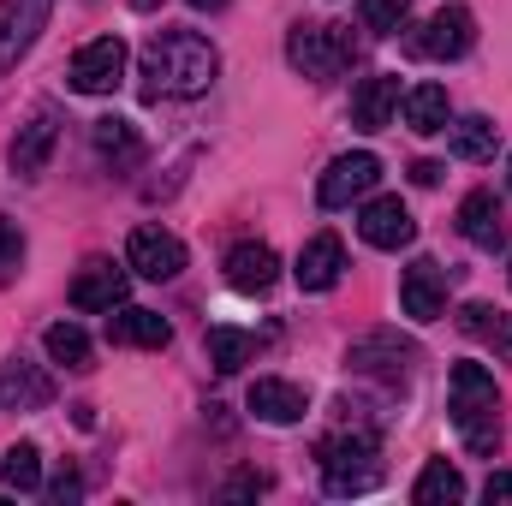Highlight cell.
I'll return each mask as SVG.
<instances>
[{"label":"cell","instance_id":"obj_36","mask_svg":"<svg viewBox=\"0 0 512 506\" xmlns=\"http://www.w3.org/2000/svg\"><path fill=\"white\" fill-rule=\"evenodd\" d=\"M131 6H137V12H155V0H131Z\"/></svg>","mask_w":512,"mask_h":506},{"label":"cell","instance_id":"obj_19","mask_svg":"<svg viewBox=\"0 0 512 506\" xmlns=\"http://www.w3.org/2000/svg\"><path fill=\"white\" fill-rule=\"evenodd\" d=\"M227 280H233L239 292H268V286L280 280V256L268 251V245H256V239H245V245L227 251Z\"/></svg>","mask_w":512,"mask_h":506},{"label":"cell","instance_id":"obj_14","mask_svg":"<svg viewBox=\"0 0 512 506\" xmlns=\"http://www.w3.org/2000/svg\"><path fill=\"white\" fill-rule=\"evenodd\" d=\"M340 274H346V245H340L334 233H316V239L298 251V268H292V280H298L304 292H328V286H340Z\"/></svg>","mask_w":512,"mask_h":506},{"label":"cell","instance_id":"obj_13","mask_svg":"<svg viewBox=\"0 0 512 506\" xmlns=\"http://www.w3.org/2000/svg\"><path fill=\"white\" fill-rule=\"evenodd\" d=\"M358 233H364V245H376V251H405V245L417 239V221H411V209H405L399 197H376V203H364Z\"/></svg>","mask_w":512,"mask_h":506},{"label":"cell","instance_id":"obj_24","mask_svg":"<svg viewBox=\"0 0 512 506\" xmlns=\"http://www.w3.org/2000/svg\"><path fill=\"white\" fill-rule=\"evenodd\" d=\"M447 120H453V102H447L441 84H417V90H405V126L417 131V137L447 131Z\"/></svg>","mask_w":512,"mask_h":506},{"label":"cell","instance_id":"obj_12","mask_svg":"<svg viewBox=\"0 0 512 506\" xmlns=\"http://www.w3.org/2000/svg\"><path fill=\"white\" fill-rule=\"evenodd\" d=\"M399 304H405L411 322H435V316L447 310V268L429 262V256H417V262L399 274Z\"/></svg>","mask_w":512,"mask_h":506},{"label":"cell","instance_id":"obj_30","mask_svg":"<svg viewBox=\"0 0 512 506\" xmlns=\"http://www.w3.org/2000/svg\"><path fill=\"white\" fill-rule=\"evenodd\" d=\"M358 18H364V30H376V36H399V30L411 24V0H364Z\"/></svg>","mask_w":512,"mask_h":506},{"label":"cell","instance_id":"obj_34","mask_svg":"<svg viewBox=\"0 0 512 506\" xmlns=\"http://www.w3.org/2000/svg\"><path fill=\"white\" fill-rule=\"evenodd\" d=\"M78 495H84V483H78V477H72V471H66V477H60V483H54V501L66 506V501H78Z\"/></svg>","mask_w":512,"mask_h":506},{"label":"cell","instance_id":"obj_28","mask_svg":"<svg viewBox=\"0 0 512 506\" xmlns=\"http://www.w3.org/2000/svg\"><path fill=\"white\" fill-rule=\"evenodd\" d=\"M42 346H48L54 364H66V370H90V334H84L78 322H54V328L42 334Z\"/></svg>","mask_w":512,"mask_h":506},{"label":"cell","instance_id":"obj_1","mask_svg":"<svg viewBox=\"0 0 512 506\" xmlns=\"http://www.w3.org/2000/svg\"><path fill=\"white\" fill-rule=\"evenodd\" d=\"M221 72V54L209 36L197 30H155V42L143 48V102H161V96H203Z\"/></svg>","mask_w":512,"mask_h":506},{"label":"cell","instance_id":"obj_10","mask_svg":"<svg viewBox=\"0 0 512 506\" xmlns=\"http://www.w3.org/2000/svg\"><path fill=\"white\" fill-rule=\"evenodd\" d=\"M376 179H382V161H376L370 149H358V155H340V161L322 173V185H316V203H322V209H346L352 197H370V191H376Z\"/></svg>","mask_w":512,"mask_h":506},{"label":"cell","instance_id":"obj_31","mask_svg":"<svg viewBox=\"0 0 512 506\" xmlns=\"http://www.w3.org/2000/svg\"><path fill=\"white\" fill-rule=\"evenodd\" d=\"M24 268V227L12 215H0V280H12Z\"/></svg>","mask_w":512,"mask_h":506},{"label":"cell","instance_id":"obj_8","mask_svg":"<svg viewBox=\"0 0 512 506\" xmlns=\"http://www.w3.org/2000/svg\"><path fill=\"white\" fill-rule=\"evenodd\" d=\"M54 143H60V108H36L24 126H18V137L6 143V161H12V173L18 179H36L42 167H48V155H54Z\"/></svg>","mask_w":512,"mask_h":506},{"label":"cell","instance_id":"obj_20","mask_svg":"<svg viewBox=\"0 0 512 506\" xmlns=\"http://www.w3.org/2000/svg\"><path fill=\"white\" fill-rule=\"evenodd\" d=\"M54 399V381L42 376V370H30V364H0V411H36V405H48Z\"/></svg>","mask_w":512,"mask_h":506},{"label":"cell","instance_id":"obj_18","mask_svg":"<svg viewBox=\"0 0 512 506\" xmlns=\"http://www.w3.org/2000/svg\"><path fill=\"white\" fill-rule=\"evenodd\" d=\"M393 108H399V78H364L352 90V126L358 131H387L393 126Z\"/></svg>","mask_w":512,"mask_h":506},{"label":"cell","instance_id":"obj_21","mask_svg":"<svg viewBox=\"0 0 512 506\" xmlns=\"http://www.w3.org/2000/svg\"><path fill=\"white\" fill-rule=\"evenodd\" d=\"M90 137H96V155H102L114 173H131V167L143 161V137H137V126H131V120H120V114L96 120V126H90Z\"/></svg>","mask_w":512,"mask_h":506},{"label":"cell","instance_id":"obj_27","mask_svg":"<svg viewBox=\"0 0 512 506\" xmlns=\"http://www.w3.org/2000/svg\"><path fill=\"white\" fill-rule=\"evenodd\" d=\"M447 131H453L447 143H453L459 161H489L495 143H501V126H495L489 114H471V120H459V126H447Z\"/></svg>","mask_w":512,"mask_h":506},{"label":"cell","instance_id":"obj_26","mask_svg":"<svg viewBox=\"0 0 512 506\" xmlns=\"http://www.w3.org/2000/svg\"><path fill=\"white\" fill-rule=\"evenodd\" d=\"M203 352H209V364H215L221 376H233V370H245L256 358V334H245V328H209Z\"/></svg>","mask_w":512,"mask_h":506},{"label":"cell","instance_id":"obj_7","mask_svg":"<svg viewBox=\"0 0 512 506\" xmlns=\"http://www.w3.org/2000/svg\"><path fill=\"white\" fill-rule=\"evenodd\" d=\"M54 0H0V78L30 54V42L42 36Z\"/></svg>","mask_w":512,"mask_h":506},{"label":"cell","instance_id":"obj_25","mask_svg":"<svg viewBox=\"0 0 512 506\" xmlns=\"http://www.w3.org/2000/svg\"><path fill=\"white\" fill-rule=\"evenodd\" d=\"M411 501H417V506H453V501H465V477H459V465L429 459V465L417 471V483H411Z\"/></svg>","mask_w":512,"mask_h":506},{"label":"cell","instance_id":"obj_23","mask_svg":"<svg viewBox=\"0 0 512 506\" xmlns=\"http://www.w3.org/2000/svg\"><path fill=\"white\" fill-rule=\"evenodd\" d=\"M459 328H465L471 340H483L501 364H512V316L507 310H495V304H465V310H459Z\"/></svg>","mask_w":512,"mask_h":506},{"label":"cell","instance_id":"obj_4","mask_svg":"<svg viewBox=\"0 0 512 506\" xmlns=\"http://www.w3.org/2000/svg\"><path fill=\"white\" fill-rule=\"evenodd\" d=\"M286 60H292L304 78L328 84V78H340V72L358 60V42H352L346 24H292V36H286Z\"/></svg>","mask_w":512,"mask_h":506},{"label":"cell","instance_id":"obj_3","mask_svg":"<svg viewBox=\"0 0 512 506\" xmlns=\"http://www.w3.org/2000/svg\"><path fill=\"white\" fill-rule=\"evenodd\" d=\"M322 459V483L328 495H370L382 483V459H376V429H340L316 447Z\"/></svg>","mask_w":512,"mask_h":506},{"label":"cell","instance_id":"obj_33","mask_svg":"<svg viewBox=\"0 0 512 506\" xmlns=\"http://www.w3.org/2000/svg\"><path fill=\"white\" fill-rule=\"evenodd\" d=\"M441 161H411V185H441Z\"/></svg>","mask_w":512,"mask_h":506},{"label":"cell","instance_id":"obj_22","mask_svg":"<svg viewBox=\"0 0 512 506\" xmlns=\"http://www.w3.org/2000/svg\"><path fill=\"white\" fill-rule=\"evenodd\" d=\"M108 340L114 346H149V352H161L167 340H173V328H167V316H155V310H108Z\"/></svg>","mask_w":512,"mask_h":506},{"label":"cell","instance_id":"obj_11","mask_svg":"<svg viewBox=\"0 0 512 506\" xmlns=\"http://www.w3.org/2000/svg\"><path fill=\"white\" fill-rule=\"evenodd\" d=\"M411 364H417V346L399 340V334H364V340H352V352H346V370H352V376L399 381Z\"/></svg>","mask_w":512,"mask_h":506},{"label":"cell","instance_id":"obj_5","mask_svg":"<svg viewBox=\"0 0 512 506\" xmlns=\"http://www.w3.org/2000/svg\"><path fill=\"white\" fill-rule=\"evenodd\" d=\"M471 42H477V18H471V6H441L423 30L405 36V48H411L417 60H459V54H471Z\"/></svg>","mask_w":512,"mask_h":506},{"label":"cell","instance_id":"obj_16","mask_svg":"<svg viewBox=\"0 0 512 506\" xmlns=\"http://www.w3.org/2000/svg\"><path fill=\"white\" fill-rule=\"evenodd\" d=\"M459 233H465L477 251H501V245H507V215H501L495 191H471V197L459 203Z\"/></svg>","mask_w":512,"mask_h":506},{"label":"cell","instance_id":"obj_9","mask_svg":"<svg viewBox=\"0 0 512 506\" xmlns=\"http://www.w3.org/2000/svg\"><path fill=\"white\" fill-rule=\"evenodd\" d=\"M126 268L143 280H179L185 274V245L167 227H137L126 239Z\"/></svg>","mask_w":512,"mask_h":506},{"label":"cell","instance_id":"obj_2","mask_svg":"<svg viewBox=\"0 0 512 506\" xmlns=\"http://www.w3.org/2000/svg\"><path fill=\"white\" fill-rule=\"evenodd\" d=\"M447 411H453V429L465 435V447L477 459H495L501 447V387L483 364H453V387H447Z\"/></svg>","mask_w":512,"mask_h":506},{"label":"cell","instance_id":"obj_15","mask_svg":"<svg viewBox=\"0 0 512 506\" xmlns=\"http://www.w3.org/2000/svg\"><path fill=\"white\" fill-rule=\"evenodd\" d=\"M120 304H126V268L84 262L72 280V310H120Z\"/></svg>","mask_w":512,"mask_h":506},{"label":"cell","instance_id":"obj_6","mask_svg":"<svg viewBox=\"0 0 512 506\" xmlns=\"http://www.w3.org/2000/svg\"><path fill=\"white\" fill-rule=\"evenodd\" d=\"M131 54L120 36H96V42H84L78 54H72V90L78 96H108V90H120V78H126Z\"/></svg>","mask_w":512,"mask_h":506},{"label":"cell","instance_id":"obj_29","mask_svg":"<svg viewBox=\"0 0 512 506\" xmlns=\"http://www.w3.org/2000/svg\"><path fill=\"white\" fill-rule=\"evenodd\" d=\"M0 489H12V495H30V489H42V453H36L30 441H18V447L0 459Z\"/></svg>","mask_w":512,"mask_h":506},{"label":"cell","instance_id":"obj_35","mask_svg":"<svg viewBox=\"0 0 512 506\" xmlns=\"http://www.w3.org/2000/svg\"><path fill=\"white\" fill-rule=\"evenodd\" d=\"M191 6H197V12H221L227 0H191Z\"/></svg>","mask_w":512,"mask_h":506},{"label":"cell","instance_id":"obj_32","mask_svg":"<svg viewBox=\"0 0 512 506\" xmlns=\"http://www.w3.org/2000/svg\"><path fill=\"white\" fill-rule=\"evenodd\" d=\"M483 501L489 506H512V471H495V477L483 483Z\"/></svg>","mask_w":512,"mask_h":506},{"label":"cell","instance_id":"obj_17","mask_svg":"<svg viewBox=\"0 0 512 506\" xmlns=\"http://www.w3.org/2000/svg\"><path fill=\"white\" fill-rule=\"evenodd\" d=\"M251 411L262 417V423H298V417L310 411V399H304L298 381L262 376V381H251Z\"/></svg>","mask_w":512,"mask_h":506}]
</instances>
